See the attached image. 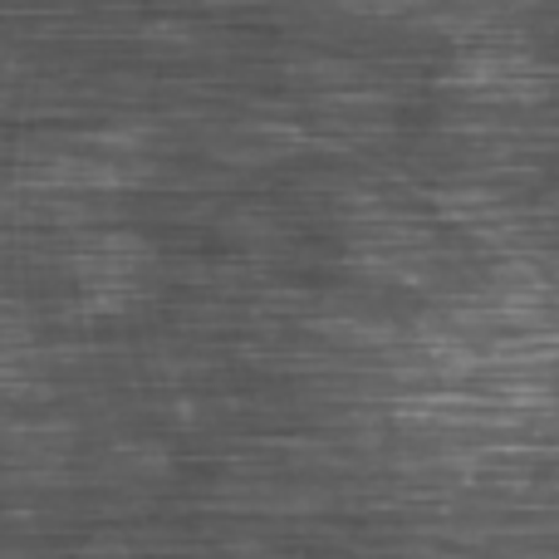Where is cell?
<instances>
[{
	"label": "cell",
	"instance_id": "obj_1",
	"mask_svg": "<svg viewBox=\"0 0 559 559\" xmlns=\"http://www.w3.org/2000/svg\"><path fill=\"white\" fill-rule=\"evenodd\" d=\"M147 265H153V251L133 236H94L74 255V285L88 309H123L143 289Z\"/></svg>",
	"mask_w": 559,
	"mask_h": 559
}]
</instances>
